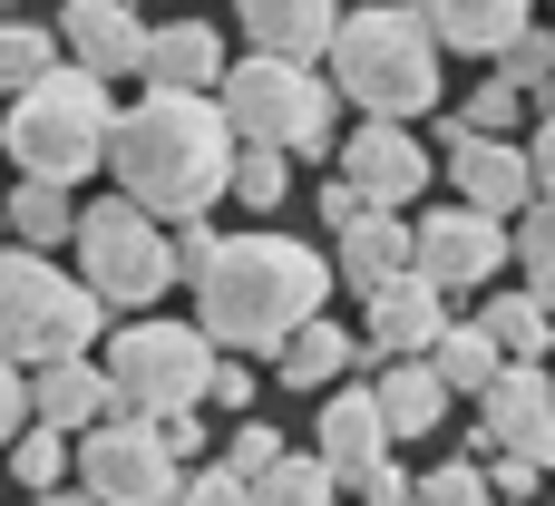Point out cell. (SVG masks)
<instances>
[{
    "label": "cell",
    "instance_id": "cell-1",
    "mask_svg": "<svg viewBox=\"0 0 555 506\" xmlns=\"http://www.w3.org/2000/svg\"><path fill=\"white\" fill-rule=\"evenodd\" d=\"M224 156H234V127H224L215 88H146V98L117 107V127H107V176H117V195H127L137 215H156V224L215 215Z\"/></svg>",
    "mask_w": 555,
    "mask_h": 506
},
{
    "label": "cell",
    "instance_id": "cell-2",
    "mask_svg": "<svg viewBox=\"0 0 555 506\" xmlns=\"http://www.w3.org/2000/svg\"><path fill=\"white\" fill-rule=\"evenodd\" d=\"M185 283H195V332L215 351H273L302 312L332 302V263L293 234H215V254Z\"/></svg>",
    "mask_w": 555,
    "mask_h": 506
},
{
    "label": "cell",
    "instance_id": "cell-3",
    "mask_svg": "<svg viewBox=\"0 0 555 506\" xmlns=\"http://www.w3.org/2000/svg\"><path fill=\"white\" fill-rule=\"evenodd\" d=\"M332 88L351 98V107H371V117H429L439 107V39H429V20L420 10H400V0H371V10H341L332 20Z\"/></svg>",
    "mask_w": 555,
    "mask_h": 506
},
{
    "label": "cell",
    "instance_id": "cell-4",
    "mask_svg": "<svg viewBox=\"0 0 555 506\" xmlns=\"http://www.w3.org/2000/svg\"><path fill=\"white\" fill-rule=\"evenodd\" d=\"M107 127H117V98H107V78H88V68L49 59L39 78H20V88H10L0 146H10V166H20V176L78 185V176H98V156H107Z\"/></svg>",
    "mask_w": 555,
    "mask_h": 506
},
{
    "label": "cell",
    "instance_id": "cell-5",
    "mask_svg": "<svg viewBox=\"0 0 555 506\" xmlns=\"http://www.w3.org/2000/svg\"><path fill=\"white\" fill-rule=\"evenodd\" d=\"M215 107H224L234 146L332 156V88H322L302 59H273V49H244V59H224V78H215Z\"/></svg>",
    "mask_w": 555,
    "mask_h": 506
},
{
    "label": "cell",
    "instance_id": "cell-6",
    "mask_svg": "<svg viewBox=\"0 0 555 506\" xmlns=\"http://www.w3.org/2000/svg\"><path fill=\"white\" fill-rule=\"evenodd\" d=\"M98 322H107V302L78 273H59L39 244H10L0 254V361H20V371L68 361V351L98 341Z\"/></svg>",
    "mask_w": 555,
    "mask_h": 506
},
{
    "label": "cell",
    "instance_id": "cell-7",
    "mask_svg": "<svg viewBox=\"0 0 555 506\" xmlns=\"http://www.w3.org/2000/svg\"><path fill=\"white\" fill-rule=\"evenodd\" d=\"M68 244H78V283H88L107 312H146V302L176 283V263H166V224L137 215L127 195L78 205V215H68Z\"/></svg>",
    "mask_w": 555,
    "mask_h": 506
},
{
    "label": "cell",
    "instance_id": "cell-8",
    "mask_svg": "<svg viewBox=\"0 0 555 506\" xmlns=\"http://www.w3.org/2000/svg\"><path fill=\"white\" fill-rule=\"evenodd\" d=\"M205 371H215V341L195 322H137V332L107 341V390H117V410H146V419L195 410Z\"/></svg>",
    "mask_w": 555,
    "mask_h": 506
},
{
    "label": "cell",
    "instance_id": "cell-9",
    "mask_svg": "<svg viewBox=\"0 0 555 506\" xmlns=\"http://www.w3.org/2000/svg\"><path fill=\"white\" fill-rule=\"evenodd\" d=\"M176 449L156 439V419L146 410H107V419H88V439H78V488L98 506H176Z\"/></svg>",
    "mask_w": 555,
    "mask_h": 506
},
{
    "label": "cell",
    "instance_id": "cell-10",
    "mask_svg": "<svg viewBox=\"0 0 555 506\" xmlns=\"http://www.w3.org/2000/svg\"><path fill=\"white\" fill-rule=\"evenodd\" d=\"M478 449H517L555 468V371L546 361H498L478 390Z\"/></svg>",
    "mask_w": 555,
    "mask_h": 506
},
{
    "label": "cell",
    "instance_id": "cell-11",
    "mask_svg": "<svg viewBox=\"0 0 555 506\" xmlns=\"http://www.w3.org/2000/svg\"><path fill=\"white\" fill-rule=\"evenodd\" d=\"M498 263H507V224L478 215V205H439V215L410 224V273H429L439 293H468V283H488Z\"/></svg>",
    "mask_w": 555,
    "mask_h": 506
},
{
    "label": "cell",
    "instance_id": "cell-12",
    "mask_svg": "<svg viewBox=\"0 0 555 506\" xmlns=\"http://www.w3.org/2000/svg\"><path fill=\"white\" fill-rule=\"evenodd\" d=\"M341 176L361 185V205H400V215H410V195H420L439 166H429V146H420L400 117H361L351 146H341Z\"/></svg>",
    "mask_w": 555,
    "mask_h": 506
},
{
    "label": "cell",
    "instance_id": "cell-13",
    "mask_svg": "<svg viewBox=\"0 0 555 506\" xmlns=\"http://www.w3.org/2000/svg\"><path fill=\"white\" fill-rule=\"evenodd\" d=\"M361 302H371L361 361H420V351L439 341V322H449V293H439L429 273H400V283H380V293H361Z\"/></svg>",
    "mask_w": 555,
    "mask_h": 506
},
{
    "label": "cell",
    "instance_id": "cell-14",
    "mask_svg": "<svg viewBox=\"0 0 555 506\" xmlns=\"http://www.w3.org/2000/svg\"><path fill=\"white\" fill-rule=\"evenodd\" d=\"M49 39H59L68 68H88V78H127L137 49H146V20H137L127 0H68V10L49 20Z\"/></svg>",
    "mask_w": 555,
    "mask_h": 506
},
{
    "label": "cell",
    "instance_id": "cell-15",
    "mask_svg": "<svg viewBox=\"0 0 555 506\" xmlns=\"http://www.w3.org/2000/svg\"><path fill=\"white\" fill-rule=\"evenodd\" d=\"M449 185H459V205H478V215H517L527 195H537V176H527V156L507 146V137H449V166H439Z\"/></svg>",
    "mask_w": 555,
    "mask_h": 506
},
{
    "label": "cell",
    "instance_id": "cell-16",
    "mask_svg": "<svg viewBox=\"0 0 555 506\" xmlns=\"http://www.w3.org/2000/svg\"><path fill=\"white\" fill-rule=\"evenodd\" d=\"M312 458H322L341 488H351L371 458H390V429H380V400H371V380H361V390H341V380H332V400H322V419H312Z\"/></svg>",
    "mask_w": 555,
    "mask_h": 506
},
{
    "label": "cell",
    "instance_id": "cell-17",
    "mask_svg": "<svg viewBox=\"0 0 555 506\" xmlns=\"http://www.w3.org/2000/svg\"><path fill=\"white\" fill-rule=\"evenodd\" d=\"M400 273H410V215H400V205H361V215L341 224L332 283H351V293H380V283H400Z\"/></svg>",
    "mask_w": 555,
    "mask_h": 506
},
{
    "label": "cell",
    "instance_id": "cell-18",
    "mask_svg": "<svg viewBox=\"0 0 555 506\" xmlns=\"http://www.w3.org/2000/svg\"><path fill=\"white\" fill-rule=\"evenodd\" d=\"M351 361H361V332H341V322H332V302H322V312H302V322L273 341V371H283V390H332Z\"/></svg>",
    "mask_w": 555,
    "mask_h": 506
},
{
    "label": "cell",
    "instance_id": "cell-19",
    "mask_svg": "<svg viewBox=\"0 0 555 506\" xmlns=\"http://www.w3.org/2000/svg\"><path fill=\"white\" fill-rule=\"evenodd\" d=\"M107 410H117V390H107V371H98L88 351L29 371V419H49V429H88V419H107Z\"/></svg>",
    "mask_w": 555,
    "mask_h": 506
},
{
    "label": "cell",
    "instance_id": "cell-20",
    "mask_svg": "<svg viewBox=\"0 0 555 506\" xmlns=\"http://www.w3.org/2000/svg\"><path fill=\"white\" fill-rule=\"evenodd\" d=\"M137 68H146V88H215V78H224V29L166 20V29H146Z\"/></svg>",
    "mask_w": 555,
    "mask_h": 506
},
{
    "label": "cell",
    "instance_id": "cell-21",
    "mask_svg": "<svg viewBox=\"0 0 555 506\" xmlns=\"http://www.w3.org/2000/svg\"><path fill=\"white\" fill-rule=\"evenodd\" d=\"M332 20H341L332 0H244V20H234V29H244L254 49H273V59H302V68H312V59L332 49Z\"/></svg>",
    "mask_w": 555,
    "mask_h": 506
},
{
    "label": "cell",
    "instance_id": "cell-22",
    "mask_svg": "<svg viewBox=\"0 0 555 506\" xmlns=\"http://www.w3.org/2000/svg\"><path fill=\"white\" fill-rule=\"evenodd\" d=\"M371 400H380V429H390V439H429V429L449 419V390H439L429 361H380Z\"/></svg>",
    "mask_w": 555,
    "mask_h": 506
},
{
    "label": "cell",
    "instance_id": "cell-23",
    "mask_svg": "<svg viewBox=\"0 0 555 506\" xmlns=\"http://www.w3.org/2000/svg\"><path fill=\"white\" fill-rule=\"evenodd\" d=\"M420 20H429V39L439 49H468V59H488L517 20H527V0H420Z\"/></svg>",
    "mask_w": 555,
    "mask_h": 506
},
{
    "label": "cell",
    "instance_id": "cell-24",
    "mask_svg": "<svg viewBox=\"0 0 555 506\" xmlns=\"http://www.w3.org/2000/svg\"><path fill=\"white\" fill-rule=\"evenodd\" d=\"M420 361L439 371V390H449V400H478V390H488V371H498V341H488L478 322H439V341H429Z\"/></svg>",
    "mask_w": 555,
    "mask_h": 506
},
{
    "label": "cell",
    "instance_id": "cell-25",
    "mask_svg": "<svg viewBox=\"0 0 555 506\" xmlns=\"http://www.w3.org/2000/svg\"><path fill=\"white\" fill-rule=\"evenodd\" d=\"M244 506H341V478L322 468V458H263L254 478H244Z\"/></svg>",
    "mask_w": 555,
    "mask_h": 506
},
{
    "label": "cell",
    "instance_id": "cell-26",
    "mask_svg": "<svg viewBox=\"0 0 555 506\" xmlns=\"http://www.w3.org/2000/svg\"><path fill=\"white\" fill-rule=\"evenodd\" d=\"M68 215H78V205H68V185H49V176H20L10 205H0V224H10L20 244H39V254L68 244Z\"/></svg>",
    "mask_w": 555,
    "mask_h": 506
},
{
    "label": "cell",
    "instance_id": "cell-27",
    "mask_svg": "<svg viewBox=\"0 0 555 506\" xmlns=\"http://www.w3.org/2000/svg\"><path fill=\"white\" fill-rule=\"evenodd\" d=\"M224 195L254 205V215H273V205L293 195V156H283V146H234V156H224Z\"/></svg>",
    "mask_w": 555,
    "mask_h": 506
},
{
    "label": "cell",
    "instance_id": "cell-28",
    "mask_svg": "<svg viewBox=\"0 0 555 506\" xmlns=\"http://www.w3.org/2000/svg\"><path fill=\"white\" fill-rule=\"evenodd\" d=\"M478 332L498 341V361H546V341H555V322L527 302V293H498V302L478 312Z\"/></svg>",
    "mask_w": 555,
    "mask_h": 506
},
{
    "label": "cell",
    "instance_id": "cell-29",
    "mask_svg": "<svg viewBox=\"0 0 555 506\" xmlns=\"http://www.w3.org/2000/svg\"><path fill=\"white\" fill-rule=\"evenodd\" d=\"M0 449H10V478H20L29 497L68 478V429H49V419H20V429H10Z\"/></svg>",
    "mask_w": 555,
    "mask_h": 506
},
{
    "label": "cell",
    "instance_id": "cell-30",
    "mask_svg": "<svg viewBox=\"0 0 555 506\" xmlns=\"http://www.w3.org/2000/svg\"><path fill=\"white\" fill-rule=\"evenodd\" d=\"M449 117H459V137H507V127L527 117V88L488 68V78H478V98H468V107H449Z\"/></svg>",
    "mask_w": 555,
    "mask_h": 506
},
{
    "label": "cell",
    "instance_id": "cell-31",
    "mask_svg": "<svg viewBox=\"0 0 555 506\" xmlns=\"http://www.w3.org/2000/svg\"><path fill=\"white\" fill-rule=\"evenodd\" d=\"M488 59H498V78H517V88H546V78H555V29L517 20V29H507V39L488 49Z\"/></svg>",
    "mask_w": 555,
    "mask_h": 506
},
{
    "label": "cell",
    "instance_id": "cell-32",
    "mask_svg": "<svg viewBox=\"0 0 555 506\" xmlns=\"http://www.w3.org/2000/svg\"><path fill=\"white\" fill-rule=\"evenodd\" d=\"M59 59V39L39 29V20H0V88H20V78H39Z\"/></svg>",
    "mask_w": 555,
    "mask_h": 506
},
{
    "label": "cell",
    "instance_id": "cell-33",
    "mask_svg": "<svg viewBox=\"0 0 555 506\" xmlns=\"http://www.w3.org/2000/svg\"><path fill=\"white\" fill-rule=\"evenodd\" d=\"M410 497L420 506H488V468H478V458H449V468H429Z\"/></svg>",
    "mask_w": 555,
    "mask_h": 506
},
{
    "label": "cell",
    "instance_id": "cell-34",
    "mask_svg": "<svg viewBox=\"0 0 555 506\" xmlns=\"http://www.w3.org/2000/svg\"><path fill=\"white\" fill-rule=\"evenodd\" d=\"M263 458H283V429H273V419H234V439H224V468H234V478H254Z\"/></svg>",
    "mask_w": 555,
    "mask_h": 506
},
{
    "label": "cell",
    "instance_id": "cell-35",
    "mask_svg": "<svg viewBox=\"0 0 555 506\" xmlns=\"http://www.w3.org/2000/svg\"><path fill=\"white\" fill-rule=\"evenodd\" d=\"M537 98V146H527V176H537V195H555V78L546 88H527Z\"/></svg>",
    "mask_w": 555,
    "mask_h": 506
},
{
    "label": "cell",
    "instance_id": "cell-36",
    "mask_svg": "<svg viewBox=\"0 0 555 506\" xmlns=\"http://www.w3.org/2000/svg\"><path fill=\"white\" fill-rule=\"evenodd\" d=\"M176 506H244V478L234 468H195V478H176Z\"/></svg>",
    "mask_w": 555,
    "mask_h": 506
},
{
    "label": "cell",
    "instance_id": "cell-37",
    "mask_svg": "<svg viewBox=\"0 0 555 506\" xmlns=\"http://www.w3.org/2000/svg\"><path fill=\"white\" fill-rule=\"evenodd\" d=\"M478 468H488V458H478ZM537 488H546V468H537V458H517V449H498V468H488V497H537Z\"/></svg>",
    "mask_w": 555,
    "mask_h": 506
},
{
    "label": "cell",
    "instance_id": "cell-38",
    "mask_svg": "<svg viewBox=\"0 0 555 506\" xmlns=\"http://www.w3.org/2000/svg\"><path fill=\"white\" fill-rule=\"evenodd\" d=\"M205 400H215V410H254V371L215 351V371H205Z\"/></svg>",
    "mask_w": 555,
    "mask_h": 506
},
{
    "label": "cell",
    "instance_id": "cell-39",
    "mask_svg": "<svg viewBox=\"0 0 555 506\" xmlns=\"http://www.w3.org/2000/svg\"><path fill=\"white\" fill-rule=\"evenodd\" d=\"M351 488H361V506H410V478H400L390 458H371V468H361Z\"/></svg>",
    "mask_w": 555,
    "mask_h": 506
},
{
    "label": "cell",
    "instance_id": "cell-40",
    "mask_svg": "<svg viewBox=\"0 0 555 506\" xmlns=\"http://www.w3.org/2000/svg\"><path fill=\"white\" fill-rule=\"evenodd\" d=\"M29 419V380H20V361H0V439Z\"/></svg>",
    "mask_w": 555,
    "mask_h": 506
},
{
    "label": "cell",
    "instance_id": "cell-41",
    "mask_svg": "<svg viewBox=\"0 0 555 506\" xmlns=\"http://www.w3.org/2000/svg\"><path fill=\"white\" fill-rule=\"evenodd\" d=\"M351 215H361V185H351V176H332V185H322V224H332V234H341V224H351Z\"/></svg>",
    "mask_w": 555,
    "mask_h": 506
},
{
    "label": "cell",
    "instance_id": "cell-42",
    "mask_svg": "<svg viewBox=\"0 0 555 506\" xmlns=\"http://www.w3.org/2000/svg\"><path fill=\"white\" fill-rule=\"evenodd\" d=\"M527 302H537V312L555 322V263H527Z\"/></svg>",
    "mask_w": 555,
    "mask_h": 506
},
{
    "label": "cell",
    "instance_id": "cell-43",
    "mask_svg": "<svg viewBox=\"0 0 555 506\" xmlns=\"http://www.w3.org/2000/svg\"><path fill=\"white\" fill-rule=\"evenodd\" d=\"M39 506H98V497H88V488H68V478H59V488H39Z\"/></svg>",
    "mask_w": 555,
    "mask_h": 506
},
{
    "label": "cell",
    "instance_id": "cell-44",
    "mask_svg": "<svg viewBox=\"0 0 555 506\" xmlns=\"http://www.w3.org/2000/svg\"><path fill=\"white\" fill-rule=\"evenodd\" d=\"M488 506H537V497H488Z\"/></svg>",
    "mask_w": 555,
    "mask_h": 506
},
{
    "label": "cell",
    "instance_id": "cell-45",
    "mask_svg": "<svg viewBox=\"0 0 555 506\" xmlns=\"http://www.w3.org/2000/svg\"><path fill=\"white\" fill-rule=\"evenodd\" d=\"M410 506H420V497H410Z\"/></svg>",
    "mask_w": 555,
    "mask_h": 506
},
{
    "label": "cell",
    "instance_id": "cell-46",
    "mask_svg": "<svg viewBox=\"0 0 555 506\" xmlns=\"http://www.w3.org/2000/svg\"><path fill=\"white\" fill-rule=\"evenodd\" d=\"M546 506H555V497H546Z\"/></svg>",
    "mask_w": 555,
    "mask_h": 506
}]
</instances>
